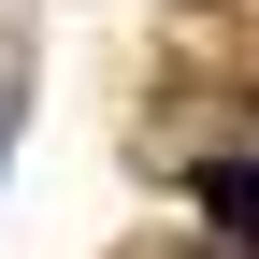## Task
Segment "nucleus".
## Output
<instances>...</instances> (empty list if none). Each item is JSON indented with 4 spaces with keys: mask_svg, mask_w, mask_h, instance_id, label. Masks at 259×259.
Instances as JSON below:
<instances>
[{
    "mask_svg": "<svg viewBox=\"0 0 259 259\" xmlns=\"http://www.w3.org/2000/svg\"><path fill=\"white\" fill-rule=\"evenodd\" d=\"M202 216L231 245H259V158H202Z\"/></svg>",
    "mask_w": 259,
    "mask_h": 259,
    "instance_id": "nucleus-1",
    "label": "nucleus"
}]
</instances>
